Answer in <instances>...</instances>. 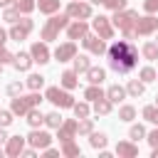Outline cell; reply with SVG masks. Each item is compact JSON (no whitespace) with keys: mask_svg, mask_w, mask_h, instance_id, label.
<instances>
[{"mask_svg":"<svg viewBox=\"0 0 158 158\" xmlns=\"http://www.w3.org/2000/svg\"><path fill=\"white\" fill-rule=\"evenodd\" d=\"M25 84H27V86H30L32 91H40V89L44 86V77H42V74H30Z\"/></svg>","mask_w":158,"mask_h":158,"instance_id":"37","label":"cell"},{"mask_svg":"<svg viewBox=\"0 0 158 158\" xmlns=\"http://www.w3.org/2000/svg\"><path fill=\"white\" fill-rule=\"evenodd\" d=\"M143 91H146V81H141V79H131V81L126 84V94L133 96V99L143 96Z\"/></svg>","mask_w":158,"mask_h":158,"instance_id":"22","label":"cell"},{"mask_svg":"<svg viewBox=\"0 0 158 158\" xmlns=\"http://www.w3.org/2000/svg\"><path fill=\"white\" fill-rule=\"evenodd\" d=\"M77 54H79V52H77V42H74V40H69V42L59 44V47L52 52V57H54L57 62H72Z\"/></svg>","mask_w":158,"mask_h":158,"instance_id":"11","label":"cell"},{"mask_svg":"<svg viewBox=\"0 0 158 158\" xmlns=\"http://www.w3.org/2000/svg\"><path fill=\"white\" fill-rule=\"evenodd\" d=\"M106 143H109V138H106V133H101V131H91L89 133V146L91 148H106Z\"/></svg>","mask_w":158,"mask_h":158,"instance_id":"28","label":"cell"},{"mask_svg":"<svg viewBox=\"0 0 158 158\" xmlns=\"http://www.w3.org/2000/svg\"><path fill=\"white\" fill-rule=\"evenodd\" d=\"M151 158H158V148H153V153H151Z\"/></svg>","mask_w":158,"mask_h":158,"instance_id":"51","label":"cell"},{"mask_svg":"<svg viewBox=\"0 0 158 158\" xmlns=\"http://www.w3.org/2000/svg\"><path fill=\"white\" fill-rule=\"evenodd\" d=\"M77 128H79V121H77V118H67V121H64V123L57 128V138H59V143H64V141H72V138L79 133Z\"/></svg>","mask_w":158,"mask_h":158,"instance_id":"14","label":"cell"},{"mask_svg":"<svg viewBox=\"0 0 158 158\" xmlns=\"http://www.w3.org/2000/svg\"><path fill=\"white\" fill-rule=\"evenodd\" d=\"M72 111H74V116L77 118H86L89 114H91V106H89V101H74V106H72Z\"/></svg>","mask_w":158,"mask_h":158,"instance_id":"33","label":"cell"},{"mask_svg":"<svg viewBox=\"0 0 158 158\" xmlns=\"http://www.w3.org/2000/svg\"><path fill=\"white\" fill-rule=\"evenodd\" d=\"M156 42H158V32H156Z\"/></svg>","mask_w":158,"mask_h":158,"instance_id":"53","label":"cell"},{"mask_svg":"<svg viewBox=\"0 0 158 158\" xmlns=\"http://www.w3.org/2000/svg\"><path fill=\"white\" fill-rule=\"evenodd\" d=\"M67 15L72 20H89L91 17V2H81V0H72L67 5Z\"/></svg>","mask_w":158,"mask_h":158,"instance_id":"10","label":"cell"},{"mask_svg":"<svg viewBox=\"0 0 158 158\" xmlns=\"http://www.w3.org/2000/svg\"><path fill=\"white\" fill-rule=\"evenodd\" d=\"M20 156H25V158H35V156H37V151H35V146H32V148H22V153H20Z\"/></svg>","mask_w":158,"mask_h":158,"instance_id":"47","label":"cell"},{"mask_svg":"<svg viewBox=\"0 0 158 158\" xmlns=\"http://www.w3.org/2000/svg\"><path fill=\"white\" fill-rule=\"evenodd\" d=\"M35 30V22L30 20V17H20L12 27H10V40H17V42H22V40H27L30 37V32Z\"/></svg>","mask_w":158,"mask_h":158,"instance_id":"7","label":"cell"},{"mask_svg":"<svg viewBox=\"0 0 158 158\" xmlns=\"http://www.w3.org/2000/svg\"><path fill=\"white\" fill-rule=\"evenodd\" d=\"M25 143H27V136H10L7 143H5V153H7L10 158H17V156L22 153Z\"/></svg>","mask_w":158,"mask_h":158,"instance_id":"16","label":"cell"},{"mask_svg":"<svg viewBox=\"0 0 158 158\" xmlns=\"http://www.w3.org/2000/svg\"><path fill=\"white\" fill-rule=\"evenodd\" d=\"M89 2H91V5H101L104 0H89Z\"/></svg>","mask_w":158,"mask_h":158,"instance_id":"50","label":"cell"},{"mask_svg":"<svg viewBox=\"0 0 158 158\" xmlns=\"http://www.w3.org/2000/svg\"><path fill=\"white\" fill-rule=\"evenodd\" d=\"M59 153H62V151H57V148H52V146H47V148H44V156H47V158H57Z\"/></svg>","mask_w":158,"mask_h":158,"instance_id":"46","label":"cell"},{"mask_svg":"<svg viewBox=\"0 0 158 158\" xmlns=\"http://www.w3.org/2000/svg\"><path fill=\"white\" fill-rule=\"evenodd\" d=\"M89 67H91V59H89L86 54H77V57L72 59V69H74L77 74H86Z\"/></svg>","mask_w":158,"mask_h":158,"instance_id":"21","label":"cell"},{"mask_svg":"<svg viewBox=\"0 0 158 158\" xmlns=\"http://www.w3.org/2000/svg\"><path fill=\"white\" fill-rule=\"evenodd\" d=\"M59 86H64V89H77V86H79V74H77L74 69H64L62 77H59Z\"/></svg>","mask_w":158,"mask_h":158,"instance_id":"19","label":"cell"},{"mask_svg":"<svg viewBox=\"0 0 158 158\" xmlns=\"http://www.w3.org/2000/svg\"><path fill=\"white\" fill-rule=\"evenodd\" d=\"M2 153H5V151H2V148H0V158H2Z\"/></svg>","mask_w":158,"mask_h":158,"instance_id":"52","label":"cell"},{"mask_svg":"<svg viewBox=\"0 0 158 158\" xmlns=\"http://www.w3.org/2000/svg\"><path fill=\"white\" fill-rule=\"evenodd\" d=\"M106 57H109V67L116 72V74H131L138 64V49L133 44V40H116L109 49H106Z\"/></svg>","mask_w":158,"mask_h":158,"instance_id":"1","label":"cell"},{"mask_svg":"<svg viewBox=\"0 0 158 158\" xmlns=\"http://www.w3.org/2000/svg\"><path fill=\"white\" fill-rule=\"evenodd\" d=\"M27 143L44 151L47 146H52V133H49V131H42V128H32L30 136H27Z\"/></svg>","mask_w":158,"mask_h":158,"instance_id":"12","label":"cell"},{"mask_svg":"<svg viewBox=\"0 0 158 158\" xmlns=\"http://www.w3.org/2000/svg\"><path fill=\"white\" fill-rule=\"evenodd\" d=\"M72 22V17L67 15V12H54L47 22H44V27L40 30V37L44 40V42H52V40H57L59 37V32L62 30H67V25Z\"/></svg>","mask_w":158,"mask_h":158,"instance_id":"2","label":"cell"},{"mask_svg":"<svg viewBox=\"0 0 158 158\" xmlns=\"http://www.w3.org/2000/svg\"><path fill=\"white\" fill-rule=\"evenodd\" d=\"M146 141L151 143V148H158V126H156V128H153V131L146 136Z\"/></svg>","mask_w":158,"mask_h":158,"instance_id":"45","label":"cell"},{"mask_svg":"<svg viewBox=\"0 0 158 158\" xmlns=\"http://www.w3.org/2000/svg\"><path fill=\"white\" fill-rule=\"evenodd\" d=\"M59 151H62V156H69V158H74V156H81V148L74 143V138H72V141H64Z\"/></svg>","mask_w":158,"mask_h":158,"instance_id":"32","label":"cell"},{"mask_svg":"<svg viewBox=\"0 0 158 158\" xmlns=\"http://www.w3.org/2000/svg\"><path fill=\"white\" fill-rule=\"evenodd\" d=\"M106 79V69H101V67H89L86 69V81L89 84H101Z\"/></svg>","mask_w":158,"mask_h":158,"instance_id":"24","label":"cell"},{"mask_svg":"<svg viewBox=\"0 0 158 158\" xmlns=\"http://www.w3.org/2000/svg\"><path fill=\"white\" fill-rule=\"evenodd\" d=\"M128 138H131V141H136V143H138V141H141V138H146V128H143V126H141V123H133V126H131V128H128Z\"/></svg>","mask_w":158,"mask_h":158,"instance_id":"39","label":"cell"},{"mask_svg":"<svg viewBox=\"0 0 158 158\" xmlns=\"http://www.w3.org/2000/svg\"><path fill=\"white\" fill-rule=\"evenodd\" d=\"M59 0H37V7H40V12L42 15H54V12H59Z\"/></svg>","mask_w":158,"mask_h":158,"instance_id":"25","label":"cell"},{"mask_svg":"<svg viewBox=\"0 0 158 158\" xmlns=\"http://www.w3.org/2000/svg\"><path fill=\"white\" fill-rule=\"evenodd\" d=\"M35 64V59H32V54L30 52H17L15 54V59H12V67L17 69V72H30V67Z\"/></svg>","mask_w":158,"mask_h":158,"instance_id":"18","label":"cell"},{"mask_svg":"<svg viewBox=\"0 0 158 158\" xmlns=\"http://www.w3.org/2000/svg\"><path fill=\"white\" fill-rule=\"evenodd\" d=\"M116 156L118 158H136L138 156V146H136V141H118L116 143Z\"/></svg>","mask_w":158,"mask_h":158,"instance_id":"17","label":"cell"},{"mask_svg":"<svg viewBox=\"0 0 158 158\" xmlns=\"http://www.w3.org/2000/svg\"><path fill=\"white\" fill-rule=\"evenodd\" d=\"M7 37H10V32H5V30L0 27V44H5V42H7Z\"/></svg>","mask_w":158,"mask_h":158,"instance_id":"48","label":"cell"},{"mask_svg":"<svg viewBox=\"0 0 158 158\" xmlns=\"http://www.w3.org/2000/svg\"><path fill=\"white\" fill-rule=\"evenodd\" d=\"M123 96H126V86H118V84H111V86L106 89V99H111L114 104H118V101H123Z\"/></svg>","mask_w":158,"mask_h":158,"instance_id":"26","label":"cell"},{"mask_svg":"<svg viewBox=\"0 0 158 158\" xmlns=\"http://www.w3.org/2000/svg\"><path fill=\"white\" fill-rule=\"evenodd\" d=\"M84 35H89V25H86V20H72L69 25H67V37L69 40H81Z\"/></svg>","mask_w":158,"mask_h":158,"instance_id":"15","label":"cell"},{"mask_svg":"<svg viewBox=\"0 0 158 158\" xmlns=\"http://www.w3.org/2000/svg\"><path fill=\"white\" fill-rule=\"evenodd\" d=\"M30 54H32L35 64H47V62L52 59V52H49V47H47V42H44V40H42V42H32Z\"/></svg>","mask_w":158,"mask_h":158,"instance_id":"13","label":"cell"},{"mask_svg":"<svg viewBox=\"0 0 158 158\" xmlns=\"http://www.w3.org/2000/svg\"><path fill=\"white\" fill-rule=\"evenodd\" d=\"M27 123H30L32 128H40V126L44 123V114H42L37 106H32V109L27 111Z\"/></svg>","mask_w":158,"mask_h":158,"instance_id":"27","label":"cell"},{"mask_svg":"<svg viewBox=\"0 0 158 158\" xmlns=\"http://www.w3.org/2000/svg\"><path fill=\"white\" fill-rule=\"evenodd\" d=\"M20 15H22V12H20L15 5H12V7H2V20L10 22V25H15V22L20 20Z\"/></svg>","mask_w":158,"mask_h":158,"instance_id":"34","label":"cell"},{"mask_svg":"<svg viewBox=\"0 0 158 158\" xmlns=\"http://www.w3.org/2000/svg\"><path fill=\"white\" fill-rule=\"evenodd\" d=\"M141 116L148 121V123H153V126H158V104H148V106H143V111H141Z\"/></svg>","mask_w":158,"mask_h":158,"instance_id":"29","label":"cell"},{"mask_svg":"<svg viewBox=\"0 0 158 158\" xmlns=\"http://www.w3.org/2000/svg\"><path fill=\"white\" fill-rule=\"evenodd\" d=\"M156 104H158V96H156Z\"/></svg>","mask_w":158,"mask_h":158,"instance_id":"55","label":"cell"},{"mask_svg":"<svg viewBox=\"0 0 158 158\" xmlns=\"http://www.w3.org/2000/svg\"><path fill=\"white\" fill-rule=\"evenodd\" d=\"M12 116H15L12 111H5V109H0V126H2V128H7V126H10L12 121H15Z\"/></svg>","mask_w":158,"mask_h":158,"instance_id":"42","label":"cell"},{"mask_svg":"<svg viewBox=\"0 0 158 158\" xmlns=\"http://www.w3.org/2000/svg\"><path fill=\"white\" fill-rule=\"evenodd\" d=\"M153 32H158V17H156V15H148V12H146L143 17H138V20H136L133 40H136L138 35L143 37V35H153Z\"/></svg>","mask_w":158,"mask_h":158,"instance_id":"6","label":"cell"},{"mask_svg":"<svg viewBox=\"0 0 158 158\" xmlns=\"http://www.w3.org/2000/svg\"><path fill=\"white\" fill-rule=\"evenodd\" d=\"M91 30H94L101 40H111V37H114V22H111V17L96 15V17L91 20Z\"/></svg>","mask_w":158,"mask_h":158,"instance_id":"9","label":"cell"},{"mask_svg":"<svg viewBox=\"0 0 158 158\" xmlns=\"http://www.w3.org/2000/svg\"><path fill=\"white\" fill-rule=\"evenodd\" d=\"M101 5L106 10H111V12H116V10H126L128 7V0H104Z\"/></svg>","mask_w":158,"mask_h":158,"instance_id":"40","label":"cell"},{"mask_svg":"<svg viewBox=\"0 0 158 158\" xmlns=\"http://www.w3.org/2000/svg\"><path fill=\"white\" fill-rule=\"evenodd\" d=\"M7 138H10V136H7V133H5V128L0 126V146H2V143H7Z\"/></svg>","mask_w":158,"mask_h":158,"instance_id":"49","label":"cell"},{"mask_svg":"<svg viewBox=\"0 0 158 158\" xmlns=\"http://www.w3.org/2000/svg\"><path fill=\"white\" fill-rule=\"evenodd\" d=\"M77 131H79V136H89V133L94 131V121H91L89 116H86V118H79V128H77Z\"/></svg>","mask_w":158,"mask_h":158,"instance_id":"41","label":"cell"},{"mask_svg":"<svg viewBox=\"0 0 158 158\" xmlns=\"http://www.w3.org/2000/svg\"><path fill=\"white\" fill-rule=\"evenodd\" d=\"M118 118H121V121H133V118H136V106L123 104V106L118 109Z\"/></svg>","mask_w":158,"mask_h":158,"instance_id":"38","label":"cell"},{"mask_svg":"<svg viewBox=\"0 0 158 158\" xmlns=\"http://www.w3.org/2000/svg\"><path fill=\"white\" fill-rule=\"evenodd\" d=\"M156 72H158V69H156Z\"/></svg>","mask_w":158,"mask_h":158,"instance_id":"57","label":"cell"},{"mask_svg":"<svg viewBox=\"0 0 158 158\" xmlns=\"http://www.w3.org/2000/svg\"><path fill=\"white\" fill-rule=\"evenodd\" d=\"M0 69H2V62H0Z\"/></svg>","mask_w":158,"mask_h":158,"instance_id":"54","label":"cell"},{"mask_svg":"<svg viewBox=\"0 0 158 158\" xmlns=\"http://www.w3.org/2000/svg\"><path fill=\"white\" fill-rule=\"evenodd\" d=\"M111 111H114V101H111V99L101 96V99L94 101V114H96V116H109Z\"/></svg>","mask_w":158,"mask_h":158,"instance_id":"20","label":"cell"},{"mask_svg":"<svg viewBox=\"0 0 158 158\" xmlns=\"http://www.w3.org/2000/svg\"><path fill=\"white\" fill-rule=\"evenodd\" d=\"M0 49H2V44H0Z\"/></svg>","mask_w":158,"mask_h":158,"instance_id":"56","label":"cell"},{"mask_svg":"<svg viewBox=\"0 0 158 158\" xmlns=\"http://www.w3.org/2000/svg\"><path fill=\"white\" fill-rule=\"evenodd\" d=\"M7 94H10V96H20V94H22V84H20V81H10V84H7Z\"/></svg>","mask_w":158,"mask_h":158,"instance_id":"43","label":"cell"},{"mask_svg":"<svg viewBox=\"0 0 158 158\" xmlns=\"http://www.w3.org/2000/svg\"><path fill=\"white\" fill-rule=\"evenodd\" d=\"M101 96H106V91L101 89V84H89V86L84 89V99H86L89 104H94V101L101 99Z\"/></svg>","mask_w":158,"mask_h":158,"instance_id":"23","label":"cell"},{"mask_svg":"<svg viewBox=\"0 0 158 158\" xmlns=\"http://www.w3.org/2000/svg\"><path fill=\"white\" fill-rule=\"evenodd\" d=\"M141 54L148 59V62H156L158 59V42H146L141 47Z\"/></svg>","mask_w":158,"mask_h":158,"instance_id":"31","label":"cell"},{"mask_svg":"<svg viewBox=\"0 0 158 158\" xmlns=\"http://www.w3.org/2000/svg\"><path fill=\"white\" fill-rule=\"evenodd\" d=\"M12 59H15V54L2 47V49H0V62H2V64H12Z\"/></svg>","mask_w":158,"mask_h":158,"instance_id":"44","label":"cell"},{"mask_svg":"<svg viewBox=\"0 0 158 158\" xmlns=\"http://www.w3.org/2000/svg\"><path fill=\"white\" fill-rule=\"evenodd\" d=\"M62 123H64V118H62L59 111H49V114H44V126H47V128H59Z\"/></svg>","mask_w":158,"mask_h":158,"instance_id":"30","label":"cell"},{"mask_svg":"<svg viewBox=\"0 0 158 158\" xmlns=\"http://www.w3.org/2000/svg\"><path fill=\"white\" fill-rule=\"evenodd\" d=\"M138 79H141V81H146V84H151V81H156V79H158V72H156L153 67H141Z\"/></svg>","mask_w":158,"mask_h":158,"instance_id":"35","label":"cell"},{"mask_svg":"<svg viewBox=\"0 0 158 158\" xmlns=\"http://www.w3.org/2000/svg\"><path fill=\"white\" fill-rule=\"evenodd\" d=\"M81 44H84L86 52H91V54H96V57H99V54H106V49H109V47H106V40H101L96 32L84 35V37H81Z\"/></svg>","mask_w":158,"mask_h":158,"instance_id":"8","label":"cell"},{"mask_svg":"<svg viewBox=\"0 0 158 158\" xmlns=\"http://www.w3.org/2000/svg\"><path fill=\"white\" fill-rule=\"evenodd\" d=\"M136 20H138V12L136 10H116L114 12V17H111V22H114V27H118L121 30V35L126 37V40H133V27H136Z\"/></svg>","mask_w":158,"mask_h":158,"instance_id":"3","label":"cell"},{"mask_svg":"<svg viewBox=\"0 0 158 158\" xmlns=\"http://www.w3.org/2000/svg\"><path fill=\"white\" fill-rule=\"evenodd\" d=\"M12 5H15L22 15H30V12L37 7V2H35V0H12Z\"/></svg>","mask_w":158,"mask_h":158,"instance_id":"36","label":"cell"},{"mask_svg":"<svg viewBox=\"0 0 158 158\" xmlns=\"http://www.w3.org/2000/svg\"><path fill=\"white\" fill-rule=\"evenodd\" d=\"M42 104V96H40V91H32V94H27V96H12V101H10V111L15 114V116H27V111L32 109V106H40Z\"/></svg>","mask_w":158,"mask_h":158,"instance_id":"4","label":"cell"},{"mask_svg":"<svg viewBox=\"0 0 158 158\" xmlns=\"http://www.w3.org/2000/svg\"><path fill=\"white\" fill-rule=\"evenodd\" d=\"M44 99H47L49 104H54L57 109H72V106H74V96H72L69 89H64V86H47Z\"/></svg>","mask_w":158,"mask_h":158,"instance_id":"5","label":"cell"}]
</instances>
